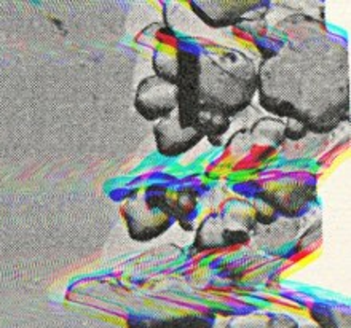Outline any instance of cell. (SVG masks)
Here are the masks:
<instances>
[{
    "label": "cell",
    "instance_id": "obj_1",
    "mask_svg": "<svg viewBox=\"0 0 351 328\" xmlns=\"http://www.w3.org/2000/svg\"><path fill=\"white\" fill-rule=\"evenodd\" d=\"M257 88V71L241 55L203 56L199 60L198 102L226 116L235 115L250 104Z\"/></svg>",
    "mask_w": 351,
    "mask_h": 328
},
{
    "label": "cell",
    "instance_id": "obj_6",
    "mask_svg": "<svg viewBox=\"0 0 351 328\" xmlns=\"http://www.w3.org/2000/svg\"><path fill=\"white\" fill-rule=\"evenodd\" d=\"M228 328H299L295 319L286 314L251 312L228 319Z\"/></svg>",
    "mask_w": 351,
    "mask_h": 328
},
{
    "label": "cell",
    "instance_id": "obj_4",
    "mask_svg": "<svg viewBox=\"0 0 351 328\" xmlns=\"http://www.w3.org/2000/svg\"><path fill=\"white\" fill-rule=\"evenodd\" d=\"M155 140H157V149L163 156H179L193 149L203 136L192 128H184L179 123L178 114L168 118L160 120L154 128Z\"/></svg>",
    "mask_w": 351,
    "mask_h": 328
},
{
    "label": "cell",
    "instance_id": "obj_9",
    "mask_svg": "<svg viewBox=\"0 0 351 328\" xmlns=\"http://www.w3.org/2000/svg\"><path fill=\"white\" fill-rule=\"evenodd\" d=\"M208 328H228V319H221L217 322H211Z\"/></svg>",
    "mask_w": 351,
    "mask_h": 328
},
{
    "label": "cell",
    "instance_id": "obj_7",
    "mask_svg": "<svg viewBox=\"0 0 351 328\" xmlns=\"http://www.w3.org/2000/svg\"><path fill=\"white\" fill-rule=\"evenodd\" d=\"M211 322L197 316L157 317V319H130V328H208Z\"/></svg>",
    "mask_w": 351,
    "mask_h": 328
},
{
    "label": "cell",
    "instance_id": "obj_8",
    "mask_svg": "<svg viewBox=\"0 0 351 328\" xmlns=\"http://www.w3.org/2000/svg\"><path fill=\"white\" fill-rule=\"evenodd\" d=\"M313 319L321 328H350V312L343 310H330L321 306L311 311Z\"/></svg>",
    "mask_w": 351,
    "mask_h": 328
},
{
    "label": "cell",
    "instance_id": "obj_3",
    "mask_svg": "<svg viewBox=\"0 0 351 328\" xmlns=\"http://www.w3.org/2000/svg\"><path fill=\"white\" fill-rule=\"evenodd\" d=\"M136 109L149 121L168 118L178 109V86L157 75L145 78L138 88Z\"/></svg>",
    "mask_w": 351,
    "mask_h": 328
},
{
    "label": "cell",
    "instance_id": "obj_2",
    "mask_svg": "<svg viewBox=\"0 0 351 328\" xmlns=\"http://www.w3.org/2000/svg\"><path fill=\"white\" fill-rule=\"evenodd\" d=\"M130 236L136 241H150L167 231L173 223L165 197H136L123 205Z\"/></svg>",
    "mask_w": 351,
    "mask_h": 328
},
{
    "label": "cell",
    "instance_id": "obj_5",
    "mask_svg": "<svg viewBox=\"0 0 351 328\" xmlns=\"http://www.w3.org/2000/svg\"><path fill=\"white\" fill-rule=\"evenodd\" d=\"M257 5V2H192V8L204 23L221 27L241 21L243 14Z\"/></svg>",
    "mask_w": 351,
    "mask_h": 328
}]
</instances>
